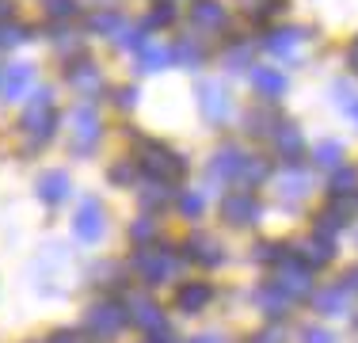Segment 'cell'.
<instances>
[{
	"mask_svg": "<svg viewBox=\"0 0 358 343\" xmlns=\"http://www.w3.org/2000/svg\"><path fill=\"white\" fill-rule=\"evenodd\" d=\"M23 134H27V145L31 149H38V145H46L50 137L57 130V115H54V92L42 88L35 92V99L27 103V111H23Z\"/></svg>",
	"mask_w": 358,
	"mask_h": 343,
	"instance_id": "cell-1",
	"label": "cell"
},
{
	"mask_svg": "<svg viewBox=\"0 0 358 343\" xmlns=\"http://www.w3.org/2000/svg\"><path fill=\"white\" fill-rule=\"evenodd\" d=\"M134 271H138V279H145L149 286H157V282L176 279L179 255L168 244H141L138 252H134Z\"/></svg>",
	"mask_w": 358,
	"mask_h": 343,
	"instance_id": "cell-2",
	"label": "cell"
},
{
	"mask_svg": "<svg viewBox=\"0 0 358 343\" xmlns=\"http://www.w3.org/2000/svg\"><path fill=\"white\" fill-rule=\"evenodd\" d=\"M141 172L149 179H160V183H176V179L187 172V160L179 157V153H172L168 145H160V141H145L141 145Z\"/></svg>",
	"mask_w": 358,
	"mask_h": 343,
	"instance_id": "cell-3",
	"label": "cell"
},
{
	"mask_svg": "<svg viewBox=\"0 0 358 343\" xmlns=\"http://www.w3.org/2000/svg\"><path fill=\"white\" fill-rule=\"evenodd\" d=\"M99 137H103V122H99L96 107H73L69 111V149L76 157H88L92 149L99 145Z\"/></svg>",
	"mask_w": 358,
	"mask_h": 343,
	"instance_id": "cell-4",
	"label": "cell"
},
{
	"mask_svg": "<svg viewBox=\"0 0 358 343\" xmlns=\"http://www.w3.org/2000/svg\"><path fill=\"white\" fill-rule=\"evenodd\" d=\"M199 111L206 115V122L221 126L229 115H233V96L221 80H202L199 84Z\"/></svg>",
	"mask_w": 358,
	"mask_h": 343,
	"instance_id": "cell-5",
	"label": "cell"
},
{
	"mask_svg": "<svg viewBox=\"0 0 358 343\" xmlns=\"http://www.w3.org/2000/svg\"><path fill=\"white\" fill-rule=\"evenodd\" d=\"M126 321H130V313H126L122 305H115V302H96L88 309V332H92V336H99V340L118 336Z\"/></svg>",
	"mask_w": 358,
	"mask_h": 343,
	"instance_id": "cell-6",
	"label": "cell"
},
{
	"mask_svg": "<svg viewBox=\"0 0 358 343\" xmlns=\"http://www.w3.org/2000/svg\"><path fill=\"white\" fill-rule=\"evenodd\" d=\"M103 225H107V214H103V206H99V199H84L80 206H76L73 233L80 237L84 244H96V240L103 237Z\"/></svg>",
	"mask_w": 358,
	"mask_h": 343,
	"instance_id": "cell-7",
	"label": "cell"
},
{
	"mask_svg": "<svg viewBox=\"0 0 358 343\" xmlns=\"http://www.w3.org/2000/svg\"><path fill=\"white\" fill-rule=\"evenodd\" d=\"M31 84H35V65L31 62H12L4 69V76H0V96L8 103L23 99L31 92Z\"/></svg>",
	"mask_w": 358,
	"mask_h": 343,
	"instance_id": "cell-8",
	"label": "cell"
},
{
	"mask_svg": "<svg viewBox=\"0 0 358 343\" xmlns=\"http://www.w3.org/2000/svg\"><path fill=\"white\" fill-rule=\"evenodd\" d=\"M278 286H282L289 298H305L313 290V267H305L297 255H289L286 263H278Z\"/></svg>",
	"mask_w": 358,
	"mask_h": 343,
	"instance_id": "cell-9",
	"label": "cell"
},
{
	"mask_svg": "<svg viewBox=\"0 0 358 343\" xmlns=\"http://www.w3.org/2000/svg\"><path fill=\"white\" fill-rule=\"evenodd\" d=\"M244 160H248V157H244L236 145H225V149H217L214 160H210V179H214V183H236V179H241Z\"/></svg>",
	"mask_w": 358,
	"mask_h": 343,
	"instance_id": "cell-10",
	"label": "cell"
},
{
	"mask_svg": "<svg viewBox=\"0 0 358 343\" xmlns=\"http://www.w3.org/2000/svg\"><path fill=\"white\" fill-rule=\"evenodd\" d=\"M221 218L233 221V225H248V221H259V202H255V195H248V191L225 195V202H221Z\"/></svg>",
	"mask_w": 358,
	"mask_h": 343,
	"instance_id": "cell-11",
	"label": "cell"
},
{
	"mask_svg": "<svg viewBox=\"0 0 358 343\" xmlns=\"http://www.w3.org/2000/svg\"><path fill=\"white\" fill-rule=\"evenodd\" d=\"M191 23L199 31L214 34V31H225L229 12H225V4H221V0H199V4L191 8Z\"/></svg>",
	"mask_w": 358,
	"mask_h": 343,
	"instance_id": "cell-12",
	"label": "cell"
},
{
	"mask_svg": "<svg viewBox=\"0 0 358 343\" xmlns=\"http://www.w3.org/2000/svg\"><path fill=\"white\" fill-rule=\"evenodd\" d=\"M69 195H73V179H69V172L54 168V172H42V176H38V199H42V202L57 206V202L69 199Z\"/></svg>",
	"mask_w": 358,
	"mask_h": 343,
	"instance_id": "cell-13",
	"label": "cell"
},
{
	"mask_svg": "<svg viewBox=\"0 0 358 343\" xmlns=\"http://www.w3.org/2000/svg\"><path fill=\"white\" fill-rule=\"evenodd\" d=\"M252 88H255V96H263V99H282L286 96V73H278V69H271V65H259V69H252Z\"/></svg>",
	"mask_w": 358,
	"mask_h": 343,
	"instance_id": "cell-14",
	"label": "cell"
},
{
	"mask_svg": "<svg viewBox=\"0 0 358 343\" xmlns=\"http://www.w3.org/2000/svg\"><path fill=\"white\" fill-rule=\"evenodd\" d=\"M187 255H191L194 263H202V267H217V263L225 260V248H221L214 237L194 233L191 240H187Z\"/></svg>",
	"mask_w": 358,
	"mask_h": 343,
	"instance_id": "cell-15",
	"label": "cell"
},
{
	"mask_svg": "<svg viewBox=\"0 0 358 343\" xmlns=\"http://www.w3.org/2000/svg\"><path fill=\"white\" fill-rule=\"evenodd\" d=\"M69 84H73V92H80V96H99V92H103V73H99L92 62H76L69 69Z\"/></svg>",
	"mask_w": 358,
	"mask_h": 343,
	"instance_id": "cell-16",
	"label": "cell"
},
{
	"mask_svg": "<svg viewBox=\"0 0 358 343\" xmlns=\"http://www.w3.org/2000/svg\"><path fill=\"white\" fill-rule=\"evenodd\" d=\"M210 302H214V286H210V282H187L176 294V305L183 309V313H202Z\"/></svg>",
	"mask_w": 358,
	"mask_h": 343,
	"instance_id": "cell-17",
	"label": "cell"
},
{
	"mask_svg": "<svg viewBox=\"0 0 358 343\" xmlns=\"http://www.w3.org/2000/svg\"><path fill=\"white\" fill-rule=\"evenodd\" d=\"M301 42H305V31L301 27H286V31H271L267 34V50L275 57H286V62H294V57H297Z\"/></svg>",
	"mask_w": 358,
	"mask_h": 343,
	"instance_id": "cell-18",
	"label": "cell"
},
{
	"mask_svg": "<svg viewBox=\"0 0 358 343\" xmlns=\"http://www.w3.org/2000/svg\"><path fill=\"white\" fill-rule=\"evenodd\" d=\"M126 313H130V321L138 324V328H145V332H152V328L164 324V309L152 302V298H134V302L126 305Z\"/></svg>",
	"mask_w": 358,
	"mask_h": 343,
	"instance_id": "cell-19",
	"label": "cell"
},
{
	"mask_svg": "<svg viewBox=\"0 0 358 343\" xmlns=\"http://www.w3.org/2000/svg\"><path fill=\"white\" fill-rule=\"evenodd\" d=\"M331 255H336V248H331V240H324V237H313V240H305V244H297V260L305 263V267H328L331 263Z\"/></svg>",
	"mask_w": 358,
	"mask_h": 343,
	"instance_id": "cell-20",
	"label": "cell"
},
{
	"mask_svg": "<svg viewBox=\"0 0 358 343\" xmlns=\"http://www.w3.org/2000/svg\"><path fill=\"white\" fill-rule=\"evenodd\" d=\"M309 191H313V176H309V172H301V168L282 172V179H278V195H282L286 202H301Z\"/></svg>",
	"mask_w": 358,
	"mask_h": 343,
	"instance_id": "cell-21",
	"label": "cell"
},
{
	"mask_svg": "<svg viewBox=\"0 0 358 343\" xmlns=\"http://www.w3.org/2000/svg\"><path fill=\"white\" fill-rule=\"evenodd\" d=\"M313 305H317V313L324 316H339V313H347V305H351V290L339 282V286H328V290H320L317 298H313Z\"/></svg>",
	"mask_w": 358,
	"mask_h": 343,
	"instance_id": "cell-22",
	"label": "cell"
},
{
	"mask_svg": "<svg viewBox=\"0 0 358 343\" xmlns=\"http://www.w3.org/2000/svg\"><path fill=\"white\" fill-rule=\"evenodd\" d=\"M176 62V50L160 46V42H145L138 50V69L141 73H160V69H168Z\"/></svg>",
	"mask_w": 358,
	"mask_h": 343,
	"instance_id": "cell-23",
	"label": "cell"
},
{
	"mask_svg": "<svg viewBox=\"0 0 358 343\" xmlns=\"http://www.w3.org/2000/svg\"><path fill=\"white\" fill-rule=\"evenodd\" d=\"M252 298H255V305H259L267 316H282V313H289V302H294V298H289L286 290L278 286V282H275V286H259Z\"/></svg>",
	"mask_w": 358,
	"mask_h": 343,
	"instance_id": "cell-24",
	"label": "cell"
},
{
	"mask_svg": "<svg viewBox=\"0 0 358 343\" xmlns=\"http://www.w3.org/2000/svg\"><path fill=\"white\" fill-rule=\"evenodd\" d=\"M275 145H278V153H282L286 160H297V157H301V149H305V137H301V130H297L294 122H278Z\"/></svg>",
	"mask_w": 358,
	"mask_h": 343,
	"instance_id": "cell-25",
	"label": "cell"
},
{
	"mask_svg": "<svg viewBox=\"0 0 358 343\" xmlns=\"http://www.w3.org/2000/svg\"><path fill=\"white\" fill-rule=\"evenodd\" d=\"M138 199L145 210H160V206H168V199H172V183H160V179H149V187H141Z\"/></svg>",
	"mask_w": 358,
	"mask_h": 343,
	"instance_id": "cell-26",
	"label": "cell"
},
{
	"mask_svg": "<svg viewBox=\"0 0 358 343\" xmlns=\"http://www.w3.org/2000/svg\"><path fill=\"white\" fill-rule=\"evenodd\" d=\"M267 176H271L267 160H263V157H248V160H244V168H241V179H236V183H241V187H255V183H263Z\"/></svg>",
	"mask_w": 358,
	"mask_h": 343,
	"instance_id": "cell-27",
	"label": "cell"
},
{
	"mask_svg": "<svg viewBox=\"0 0 358 343\" xmlns=\"http://www.w3.org/2000/svg\"><path fill=\"white\" fill-rule=\"evenodd\" d=\"M202 62H206V50L199 46V42H179L176 46V65H183V69H202Z\"/></svg>",
	"mask_w": 358,
	"mask_h": 343,
	"instance_id": "cell-28",
	"label": "cell"
},
{
	"mask_svg": "<svg viewBox=\"0 0 358 343\" xmlns=\"http://www.w3.org/2000/svg\"><path fill=\"white\" fill-rule=\"evenodd\" d=\"M88 27H92V34H118L126 27V20H122V15H115V12H96Z\"/></svg>",
	"mask_w": 358,
	"mask_h": 343,
	"instance_id": "cell-29",
	"label": "cell"
},
{
	"mask_svg": "<svg viewBox=\"0 0 358 343\" xmlns=\"http://www.w3.org/2000/svg\"><path fill=\"white\" fill-rule=\"evenodd\" d=\"M358 187V168H336V176H331V195L336 199H343V195H351Z\"/></svg>",
	"mask_w": 358,
	"mask_h": 343,
	"instance_id": "cell-30",
	"label": "cell"
},
{
	"mask_svg": "<svg viewBox=\"0 0 358 343\" xmlns=\"http://www.w3.org/2000/svg\"><path fill=\"white\" fill-rule=\"evenodd\" d=\"M42 8H46L50 20H73L76 12H80V0H42Z\"/></svg>",
	"mask_w": 358,
	"mask_h": 343,
	"instance_id": "cell-31",
	"label": "cell"
},
{
	"mask_svg": "<svg viewBox=\"0 0 358 343\" xmlns=\"http://www.w3.org/2000/svg\"><path fill=\"white\" fill-rule=\"evenodd\" d=\"M339 157H343V145H339V141H320L317 145V164L320 168H336Z\"/></svg>",
	"mask_w": 358,
	"mask_h": 343,
	"instance_id": "cell-32",
	"label": "cell"
},
{
	"mask_svg": "<svg viewBox=\"0 0 358 343\" xmlns=\"http://www.w3.org/2000/svg\"><path fill=\"white\" fill-rule=\"evenodd\" d=\"M202 206H206V195H202V191H187L183 199H179V214H183V218H199Z\"/></svg>",
	"mask_w": 358,
	"mask_h": 343,
	"instance_id": "cell-33",
	"label": "cell"
},
{
	"mask_svg": "<svg viewBox=\"0 0 358 343\" xmlns=\"http://www.w3.org/2000/svg\"><path fill=\"white\" fill-rule=\"evenodd\" d=\"M152 237H157V225H152V218H141V221H134V225H130V240H134V244H149V240Z\"/></svg>",
	"mask_w": 358,
	"mask_h": 343,
	"instance_id": "cell-34",
	"label": "cell"
},
{
	"mask_svg": "<svg viewBox=\"0 0 358 343\" xmlns=\"http://www.w3.org/2000/svg\"><path fill=\"white\" fill-rule=\"evenodd\" d=\"M20 42H27V27H20V23H0V46H20Z\"/></svg>",
	"mask_w": 358,
	"mask_h": 343,
	"instance_id": "cell-35",
	"label": "cell"
},
{
	"mask_svg": "<svg viewBox=\"0 0 358 343\" xmlns=\"http://www.w3.org/2000/svg\"><path fill=\"white\" fill-rule=\"evenodd\" d=\"M115 42H118L122 50H141V46H145V31H130V23H126V27L115 34Z\"/></svg>",
	"mask_w": 358,
	"mask_h": 343,
	"instance_id": "cell-36",
	"label": "cell"
},
{
	"mask_svg": "<svg viewBox=\"0 0 358 343\" xmlns=\"http://www.w3.org/2000/svg\"><path fill=\"white\" fill-rule=\"evenodd\" d=\"M172 20H176V4H168V0H164L160 8H152V12H149V27H168Z\"/></svg>",
	"mask_w": 358,
	"mask_h": 343,
	"instance_id": "cell-37",
	"label": "cell"
},
{
	"mask_svg": "<svg viewBox=\"0 0 358 343\" xmlns=\"http://www.w3.org/2000/svg\"><path fill=\"white\" fill-rule=\"evenodd\" d=\"M225 65L229 69H248L252 65V46H233L225 54Z\"/></svg>",
	"mask_w": 358,
	"mask_h": 343,
	"instance_id": "cell-38",
	"label": "cell"
},
{
	"mask_svg": "<svg viewBox=\"0 0 358 343\" xmlns=\"http://www.w3.org/2000/svg\"><path fill=\"white\" fill-rule=\"evenodd\" d=\"M301 343H336V336H331L328 328H317V324H309V328L301 332Z\"/></svg>",
	"mask_w": 358,
	"mask_h": 343,
	"instance_id": "cell-39",
	"label": "cell"
},
{
	"mask_svg": "<svg viewBox=\"0 0 358 343\" xmlns=\"http://www.w3.org/2000/svg\"><path fill=\"white\" fill-rule=\"evenodd\" d=\"M267 111H252L248 115V134H271V126H267Z\"/></svg>",
	"mask_w": 358,
	"mask_h": 343,
	"instance_id": "cell-40",
	"label": "cell"
},
{
	"mask_svg": "<svg viewBox=\"0 0 358 343\" xmlns=\"http://www.w3.org/2000/svg\"><path fill=\"white\" fill-rule=\"evenodd\" d=\"M130 179H134V164H130V160H126V164H115V168H110V183L126 187Z\"/></svg>",
	"mask_w": 358,
	"mask_h": 343,
	"instance_id": "cell-41",
	"label": "cell"
},
{
	"mask_svg": "<svg viewBox=\"0 0 358 343\" xmlns=\"http://www.w3.org/2000/svg\"><path fill=\"white\" fill-rule=\"evenodd\" d=\"M50 343H92L88 336H80V332H54V340Z\"/></svg>",
	"mask_w": 358,
	"mask_h": 343,
	"instance_id": "cell-42",
	"label": "cell"
},
{
	"mask_svg": "<svg viewBox=\"0 0 358 343\" xmlns=\"http://www.w3.org/2000/svg\"><path fill=\"white\" fill-rule=\"evenodd\" d=\"M252 343H282V332H278V328H267V332H259Z\"/></svg>",
	"mask_w": 358,
	"mask_h": 343,
	"instance_id": "cell-43",
	"label": "cell"
},
{
	"mask_svg": "<svg viewBox=\"0 0 358 343\" xmlns=\"http://www.w3.org/2000/svg\"><path fill=\"white\" fill-rule=\"evenodd\" d=\"M138 103V88H122L118 92V107H134Z\"/></svg>",
	"mask_w": 358,
	"mask_h": 343,
	"instance_id": "cell-44",
	"label": "cell"
},
{
	"mask_svg": "<svg viewBox=\"0 0 358 343\" xmlns=\"http://www.w3.org/2000/svg\"><path fill=\"white\" fill-rule=\"evenodd\" d=\"M343 286L351 290V294H355V290H358V267H351V271L343 274Z\"/></svg>",
	"mask_w": 358,
	"mask_h": 343,
	"instance_id": "cell-45",
	"label": "cell"
},
{
	"mask_svg": "<svg viewBox=\"0 0 358 343\" xmlns=\"http://www.w3.org/2000/svg\"><path fill=\"white\" fill-rule=\"evenodd\" d=\"M347 65H351L355 73H358V38L351 42V50H347Z\"/></svg>",
	"mask_w": 358,
	"mask_h": 343,
	"instance_id": "cell-46",
	"label": "cell"
},
{
	"mask_svg": "<svg viewBox=\"0 0 358 343\" xmlns=\"http://www.w3.org/2000/svg\"><path fill=\"white\" fill-rule=\"evenodd\" d=\"M191 343H225V340H221L217 332H206V336H194Z\"/></svg>",
	"mask_w": 358,
	"mask_h": 343,
	"instance_id": "cell-47",
	"label": "cell"
},
{
	"mask_svg": "<svg viewBox=\"0 0 358 343\" xmlns=\"http://www.w3.org/2000/svg\"><path fill=\"white\" fill-rule=\"evenodd\" d=\"M343 111H347V115H351V118H355V122H358V96H355L351 103H347V107H343Z\"/></svg>",
	"mask_w": 358,
	"mask_h": 343,
	"instance_id": "cell-48",
	"label": "cell"
}]
</instances>
